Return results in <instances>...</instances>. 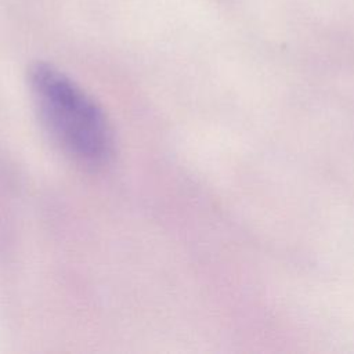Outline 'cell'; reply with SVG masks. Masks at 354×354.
I'll use <instances>...</instances> for the list:
<instances>
[{"label": "cell", "mask_w": 354, "mask_h": 354, "mask_svg": "<svg viewBox=\"0 0 354 354\" xmlns=\"http://www.w3.org/2000/svg\"><path fill=\"white\" fill-rule=\"evenodd\" d=\"M39 118L51 138L84 166H102L113 153V131L97 101L62 71L46 62L29 69Z\"/></svg>", "instance_id": "1"}]
</instances>
